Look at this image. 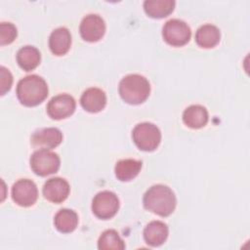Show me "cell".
<instances>
[{
    "mask_svg": "<svg viewBox=\"0 0 250 250\" xmlns=\"http://www.w3.org/2000/svg\"><path fill=\"white\" fill-rule=\"evenodd\" d=\"M143 202L146 210L161 217H167L174 212L177 200L169 187L154 185L146 191Z\"/></svg>",
    "mask_w": 250,
    "mask_h": 250,
    "instance_id": "cell-1",
    "label": "cell"
},
{
    "mask_svg": "<svg viewBox=\"0 0 250 250\" xmlns=\"http://www.w3.org/2000/svg\"><path fill=\"white\" fill-rule=\"evenodd\" d=\"M48 92L46 81L36 74L23 77L17 86L18 99L26 106H35L41 104L47 98Z\"/></svg>",
    "mask_w": 250,
    "mask_h": 250,
    "instance_id": "cell-2",
    "label": "cell"
},
{
    "mask_svg": "<svg viewBox=\"0 0 250 250\" xmlns=\"http://www.w3.org/2000/svg\"><path fill=\"white\" fill-rule=\"evenodd\" d=\"M148 80L140 74L126 75L119 83V94L122 100L130 104H140L149 96Z\"/></svg>",
    "mask_w": 250,
    "mask_h": 250,
    "instance_id": "cell-3",
    "label": "cell"
},
{
    "mask_svg": "<svg viewBox=\"0 0 250 250\" xmlns=\"http://www.w3.org/2000/svg\"><path fill=\"white\" fill-rule=\"evenodd\" d=\"M132 138L140 149L152 151L160 144L161 133L156 125L150 122H143L133 129Z\"/></svg>",
    "mask_w": 250,
    "mask_h": 250,
    "instance_id": "cell-4",
    "label": "cell"
},
{
    "mask_svg": "<svg viewBox=\"0 0 250 250\" xmlns=\"http://www.w3.org/2000/svg\"><path fill=\"white\" fill-rule=\"evenodd\" d=\"M60 164L61 160L59 155L48 148L36 150L30 157V167L32 171L41 177L56 173L60 168Z\"/></svg>",
    "mask_w": 250,
    "mask_h": 250,
    "instance_id": "cell-5",
    "label": "cell"
},
{
    "mask_svg": "<svg viewBox=\"0 0 250 250\" xmlns=\"http://www.w3.org/2000/svg\"><path fill=\"white\" fill-rule=\"evenodd\" d=\"M119 209V199L117 195L109 190L98 192L92 201L93 213L102 220L112 218Z\"/></svg>",
    "mask_w": 250,
    "mask_h": 250,
    "instance_id": "cell-6",
    "label": "cell"
},
{
    "mask_svg": "<svg viewBox=\"0 0 250 250\" xmlns=\"http://www.w3.org/2000/svg\"><path fill=\"white\" fill-rule=\"evenodd\" d=\"M162 36L169 45L180 47L189 41L191 31L188 23L184 21L172 19L164 24L162 28Z\"/></svg>",
    "mask_w": 250,
    "mask_h": 250,
    "instance_id": "cell-7",
    "label": "cell"
},
{
    "mask_svg": "<svg viewBox=\"0 0 250 250\" xmlns=\"http://www.w3.org/2000/svg\"><path fill=\"white\" fill-rule=\"evenodd\" d=\"M38 197V189L34 182L28 179L17 181L12 188V198L20 206L33 205Z\"/></svg>",
    "mask_w": 250,
    "mask_h": 250,
    "instance_id": "cell-8",
    "label": "cell"
},
{
    "mask_svg": "<svg viewBox=\"0 0 250 250\" xmlns=\"http://www.w3.org/2000/svg\"><path fill=\"white\" fill-rule=\"evenodd\" d=\"M81 37L88 42H97L105 32L104 21L96 14H90L83 18L80 23Z\"/></svg>",
    "mask_w": 250,
    "mask_h": 250,
    "instance_id": "cell-9",
    "label": "cell"
},
{
    "mask_svg": "<svg viewBox=\"0 0 250 250\" xmlns=\"http://www.w3.org/2000/svg\"><path fill=\"white\" fill-rule=\"evenodd\" d=\"M75 100L67 94H61L51 99L47 105V112L53 119L60 120L70 116L75 110Z\"/></svg>",
    "mask_w": 250,
    "mask_h": 250,
    "instance_id": "cell-10",
    "label": "cell"
},
{
    "mask_svg": "<svg viewBox=\"0 0 250 250\" xmlns=\"http://www.w3.org/2000/svg\"><path fill=\"white\" fill-rule=\"evenodd\" d=\"M69 185L66 180L62 178H51L43 187V194L45 198L54 203H61L64 201L69 194Z\"/></svg>",
    "mask_w": 250,
    "mask_h": 250,
    "instance_id": "cell-11",
    "label": "cell"
},
{
    "mask_svg": "<svg viewBox=\"0 0 250 250\" xmlns=\"http://www.w3.org/2000/svg\"><path fill=\"white\" fill-rule=\"evenodd\" d=\"M62 141V134L58 128H43L31 136V144L36 147L54 148Z\"/></svg>",
    "mask_w": 250,
    "mask_h": 250,
    "instance_id": "cell-12",
    "label": "cell"
},
{
    "mask_svg": "<svg viewBox=\"0 0 250 250\" xmlns=\"http://www.w3.org/2000/svg\"><path fill=\"white\" fill-rule=\"evenodd\" d=\"M80 104L82 107L89 112H99L103 110L106 104L105 93L100 88H88L83 92L80 99Z\"/></svg>",
    "mask_w": 250,
    "mask_h": 250,
    "instance_id": "cell-13",
    "label": "cell"
},
{
    "mask_svg": "<svg viewBox=\"0 0 250 250\" xmlns=\"http://www.w3.org/2000/svg\"><path fill=\"white\" fill-rule=\"evenodd\" d=\"M71 34L65 27L56 28L49 37V47L56 56L65 55L70 49Z\"/></svg>",
    "mask_w": 250,
    "mask_h": 250,
    "instance_id": "cell-14",
    "label": "cell"
},
{
    "mask_svg": "<svg viewBox=\"0 0 250 250\" xmlns=\"http://www.w3.org/2000/svg\"><path fill=\"white\" fill-rule=\"evenodd\" d=\"M169 229L166 224L160 221H152L145 228L144 238L148 245L156 247L166 241Z\"/></svg>",
    "mask_w": 250,
    "mask_h": 250,
    "instance_id": "cell-15",
    "label": "cell"
},
{
    "mask_svg": "<svg viewBox=\"0 0 250 250\" xmlns=\"http://www.w3.org/2000/svg\"><path fill=\"white\" fill-rule=\"evenodd\" d=\"M207 109L199 104H192L187 107L183 113L184 123L192 129H199L204 127L208 122Z\"/></svg>",
    "mask_w": 250,
    "mask_h": 250,
    "instance_id": "cell-16",
    "label": "cell"
},
{
    "mask_svg": "<svg viewBox=\"0 0 250 250\" xmlns=\"http://www.w3.org/2000/svg\"><path fill=\"white\" fill-rule=\"evenodd\" d=\"M221 39V33L217 26L207 23L201 25L195 34V41L198 46L205 49L214 48Z\"/></svg>",
    "mask_w": 250,
    "mask_h": 250,
    "instance_id": "cell-17",
    "label": "cell"
},
{
    "mask_svg": "<svg viewBox=\"0 0 250 250\" xmlns=\"http://www.w3.org/2000/svg\"><path fill=\"white\" fill-rule=\"evenodd\" d=\"M41 61V55L37 48L33 46H24L18 51L17 62L25 71L33 70L38 66Z\"/></svg>",
    "mask_w": 250,
    "mask_h": 250,
    "instance_id": "cell-18",
    "label": "cell"
},
{
    "mask_svg": "<svg viewBox=\"0 0 250 250\" xmlns=\"http://www.w3.org/2000/svg\"><path fill=\"white\" fill-rule=\"evenodd\" d=\"M142 161L136 159H122L119 160L114 168L116 178L121 182H128L133 180L141 171Z\"/></svg>",
    "mask_w": 250,
    "mask_h": 250,
    "instance_id": "cell-19",
    "label": "cell"
},
{
    "mask_svg": "<svg viewBox=\"0 0 250 250\" xmlns=\"http://www.w3.org/2000/svg\"><path fill=\"white\" fill-rule=\"evenodd\" d=\"M175 4L174 0H146L144 2V9L150 18L161 19L173 12Z\"/></svg>",
    "mask_w": 250,
    "mask_h": 250,
    "instance_id": "cell-20",
    "label": "cell"
},
{
    "mask_svg": "<svg viewBox=\"0 0 250 250\" xmlns=\"http://www.w3.org/2000/svg\"><path fill=\"white\" fill-rule=\"evenodd\" d=\"M54 224L59 231L68 233L76 229L78 224V216L71 209H61L55 216Z\"/></svg>",
    "mask_w": 250,
    "mask_h": 250,
    "instance_id": "cell-21",
    "label": "cell"
},
{
    "mask_svg": "<svg viewBox=\"0 0 250 250\" xmlns=\"http://www.w3.org/2000/svg\"><path fill=\"white\" fill-rule=\"evenodd\" d=\"M98 248L100 250H122L125 244L116 230L106 229L99 238Z\"/></svg>",
    "mask_w": 250,
    "mask_h": 250,
    "instance_id": "cell-22",
    "label": "cell"
},
{
    "mask_svg": "<svg viewBox=\"0 0 250 250\" xmlns=\"http://www.w3.org/2000/svg\"><path fill=\"white\" fill-rule=\"evenodd\" d=\"M17 27L11 22H1L0 24V44L7 45L12 43L17 37Z\"/></svg>",
    "mask_w": 250,
    "mask_h": 250,
    "instance_id": "cell-23",
    "label": "cell"
},
{
    "mask_svg": "<svg viewBox=\"0 0 250 250\" xmlns=\"http://www.w3.org/2000/svg\"><path fill=\"white\" fill-rule=\"evenodd\" d=\"M0 84H1V95H5L6 92H8L11 89L12 83H13V76L9 69H7L5 66L0 67Z\"/></svg>",
    "mask_w": 250,
    "mask_h": 250,
    "instance_id": "cell-24",
    "label": "cell"
}]
</instances>
